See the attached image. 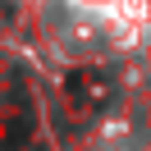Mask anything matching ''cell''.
Returning a JSON list of instances; mask_svg holds the SVG:
<instances>
[{"label": "cell", "mask_w": 151, "mask_h": 151, "mask_svg": "<svg viewBox=\"0 0 151 151\" xmlns=\"http://www.w3.org/2000/svg\"><path fill=\"white\" fill-rule=\"evenodd\" d=\"M32 137V119L23 105H5L0 110V151H19Z\"/></svg>", "instance_id": "1"}, {"label": "cell", "mask_w": 151, "mask_h": 151, "mask_svg": "<svg viewBox=\"0 0 151 151\" xmlns=\"http://www.w3.org/2000/svg\"><path fill=\"white\" fill-rule=\"evenodd\" d=\"M69 96H73L78 105H96V101L110 96V87H105V78H96V73H73L69 78Z\"/></svg>", "instance_id": "2"}]
</instances>
